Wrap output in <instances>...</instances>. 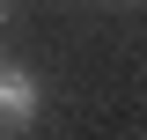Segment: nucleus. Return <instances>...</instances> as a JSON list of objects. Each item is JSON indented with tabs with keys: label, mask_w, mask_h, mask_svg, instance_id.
<instances>
[{
	"label": "nucleus",
	"mask_w": 147,
	"mask_h": 140,
	"mask_svg": "<svg viewBox=\"0 0 147 140\" xmlns=\"http://www.w3.org/2000/svg\"><path fill=\"white\" fill-rule=\"evenodd\" d=\"M37 111H44V81L30 67H7L0 59V140H22L37 125Z\"/></svg>",
	"instance_id": "f257e3e1"
},
{
	"label": "nucleus",
	"mask_w": 147,
	"mask_h": 140,
	"mask_svg": "<svg viewBox=\"0 0 147 140\" xmlns=\"http://www.w3.org/2000/svg\"><path fill=\"white\" fill-rule=\"evenodd\" d=\"M96 7H140V0H96Z\"/></svg>",
	"instance_id": "f03ea898"
},
{
	"label": "nucleus",
	"mask_w": 147,
	"mask_h": 140,
	"mask_svg": "<svg viewBox=\"0 0 147 140\" xmlns=\"http://www.w3.org/2000/svg\"><path fill=\"white\" fill-rule=\"evenodd\" d=\"M7 15H15V0H0V22H7Z\"/></svg>",
	"instance_id": "7ed1b4c3"
}]
</instances>
